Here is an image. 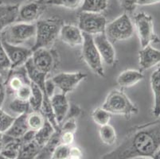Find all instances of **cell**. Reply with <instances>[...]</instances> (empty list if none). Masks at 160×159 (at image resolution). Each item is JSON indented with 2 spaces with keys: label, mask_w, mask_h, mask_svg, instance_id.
I'll return each mask as SVG.
<instances>
[{
  "label": "cell",
  "mask_w": 160,
  "mask_h": 159,
  "mask_svg": "<svg viewBox=\"0 0 160 159\" xmlns=\"http://www.w3.org/2000/svg\"><path fill=\"white\" fill-rule=\"evenodd\" d=\"M21 146V138H14L3 134L0 154L8 159H15L19 153Z\"/></svg>",
  "instance_id": "cell-17"
},
{
  "label": "cell",
  "mask_w": 160,
  "mask_h": 159,
  "mask_svg": "<svg viewBox=\"0 0 160 159\" xmlns=\"http://www.w3.org/2000/svg\"><path fill=\"white\" fill-rule=\"evenodd\" d=\"M41 147L33 140L27 143L22 142L21 148L15 159H35L39 154Z\"/></svg>",
  "instance_id": "cell-23"
},
{
  "label": "cell",
  "mask_w": 160,
  "mask_h": 159,
  "mask_svg": "<svg viewBox=\"0 0 160 159\" xmlns=\"http://www.w3.org/2000/svg\"><path fill=\"white\" fill-rule=\"evenodd\" d=\"M83 152L81 149L78 147H71L70 153H69L68 159H83Z\"/></svg>",
  "instance_id": "cell-39"
},
{
  "label": "cell",
  "mask_w": 160,
  "mask_h": 159,
  "mask_svg": "<svg viewBox=\"0 0 160 159\" xmlns=\"http://www.w3.org/2000/svg\"><path fill=\"white\" fill-rule=\"evenodd\" d=\"M82 57L92 72L100 77H104V68L103 60L97 50L92 35L84 33V42L82 46Z\"/></svg>",
  "instance_id": "cell-7"
},
{
  "label": "cell",
  "mask_w": 160,
  "mask_h": 159,
  "mask_svg": "<svg viewBox=\"0 0 160 159\" xmlns=\"http://www.w3.org/2000/svg\"><path fill=\"white\" fill-rule=\"evenodd\" d=\"M46 6L47 4L45 0H30L19 7L16 21L18 22L35 23L46 11Z\"/></svg>",
  "instance_id": "cell-11"
},
{
  "label": "cell",
  "mask_w": 160,
  "mask_h": 159,
  "mask_svg": "<svg viewBox=\"0 0 160 159\" xmlns=\"http://www.w3.org/2000/svg\"><path fill=\"white\" fill-rule=\"evenodd\" d=\"M11 69V64L7 52L3 47L2 42V37L0 35V74L1 72H7V74Z\"/></svg>",
  "instance_id": "cell-33"
},
{
  "label": "cell",
  "mask_w": 160,
  "mask_h": 159,
  "mask_svg": "<svg viewBox=\"0 0 160 159\" xmlns=\"http://www.w3.org/2000/svg\"><path fill=\"white\" fill-rule=\"evenodd\" d=\"M33 66L39 72L49 76L58 66V53L52 49H38L33 51L30 57Z\"/></svg>",
  "instance_id": "cell-9"
},
{
  "label": "cell",
  "mask_w": 160,
  "mask_h": 159,
  "mask_svg": "<svg viewBox=\"0 0 160 159\" xmlns=\"http://www.w3.org/2000/svg\"><path fill=\"white\" fill-rule=\"evenodd\" d=\"M32 96V87L31 83L30 84H25L22 86L18 91L14 93V96L23 101H28L30 100Z\"/></svg>",
  "instance_id": "cell-34"
},
{
  "label": "cell",
  "mask_w": 160,
  "mask_h": 159,
  "mask_svg": "<svg viewBox=\"0 0 160 159\" xmlns=\"http://www.w3.org/2000/svg\"><path fill=\"white\" fill-rule=\"evenodd\" d=\"M18 5H6L0 3V33L6 27L17 20Z\"/></svg>",
  "instance_id": "cell-19"
},
{
  "label": "cell",
  "mask_w": 160,
  "mask_h": 159,
  "mask_svg": "<svg viewBox=\"0 0 160 159\" xmlns=\"http://www.w3.org/2000/svg\"><path fill=\"white\" fill-rule=\"evenodd\" d=\"M47 5L62 7L69 10H76L81 7L83 0H47Z\"/></svg>",
  "instance_id": "cell-31"
},
{
  "label": "cell",
  "mask_w": 160,
  "mask_h": 159,
  "mask_svg": "<svg viewBox=\"0 0 160 159\" xmlns=\"http://www.w3.org/2000/svg\"><path fill=\"white\" fill-rule=\"evenodd\" d=\"M70 148L71 146L60 144L53 151L51 159H68L70 153Z\"/></svg>",
  "instance_id": "cell-35"
},
{
  "label": "cell",
  "mask_w": 160,
  "mask_h": 159,
  "mask_svg": "<svg viewBox=\"0 0 160 159\" xmlns=\"http://www.w3.org/2000/svg\"><path fill=\"white\" fill-rule=\"evenodd\" d=\"M160 148V119L131 128L113 151L100 159H132L152 157Z\"/></svg>",
  "instance_id": "cell-1"
},
{
  "label": "cell",
  "mask_w": 160,
  "mask_h": 159,
  "mask_svg": "<svg viewBox=\"0 0 160 159\" xmlns=\"http://www.w3.org/2000/svg\"><path fill=\"white\" fill-rule=\"evenodd\" d=\"M92 119L96 124L102 127L108 124L111 119V114L102 107H97L92 112Z\"/></svg>",
  "instance_id": "cell-30"
},
{
  "label": "cell",
  "mask_w": 160,
  "mask_h": 159,
  "mask_svg": "<svg viewBox=\"0 0 160 159\" xmlns=\"http://www.w3.org/2000/svg\"><path fill=\"white\" fill-rule=\"evenodd\" d=\"M99 136L101 142L106 146L112 147L115 145L117 139V135L115 128L112 125L108 124L100 127L99 129Z\"/></svg>",
  "instance_id": "cell-26"
},
{
  "label": "cell",
  "mask_w": 160,
  "mask_h": 159,
  "mask_svg": "<svg viewBox=\"0 0 160 159\" xmlns=\"http://www.w3.org/2000/svg\"><path fill=\"white\" fill-rule=\"evenodd\" d=\"M59 37L63 43L71 47L81 46L84 42V33L78 26L65 23L61 29Z\"/></svg>",
  "instance_id": "cell-15"
},
{
  "label": "cell",
  "mask_w": 160,
  "mask_h": 159,
  "mask_svg": "<svg viewBox=\"0 0 160 159\" xmlns=\"http://www.w3.org/2000/svg\"><path fill=\"white\" fill-rule=\"evenodd\" d=\"M152 159H160V148L155 152V154L152 157Z\"/></svg>",
  "instance_id": "cell-41"
},
{
  "label": "cell",
  "mask_w": 160,
  "mask_h": 159,
  "mask_svg": "<svg viewBox=\"0 0 160 159\" xmlns=\"http://www.w3.org/2000/svg\"><path fill=\"white\" fill-rule=\"evenodd\" d=\"M60 131V130H59ZM61 132V143L65 144V145L71 146L74 142V136L73 132H71V131H62Z\"/></svg>",
  "instance_id": "cell-36"
},
{
  "label": "cell",
  "mask_w": 160,
  "mask_h": 159,
  "mask_svg": "<svg viewBox=\"0 0 160 159\" xmlns=\"http://www.w3.org/2000/svg\"><path fill=\"white\" fill-rule=\"evenodd\" d=\"M135 27L127 13H123L110 23L107 24L105 34L111 42L126 41L132 37Z\"/></svg>",
  "instance_id": "cell-5"
},
{
  "label": "cell",
  "mask_w": 160,
  "mask_h": 159,
  "mask_svg": "<svg viewBox=\"0 0 160 159\" xmlns=\"http://www.w3.org/2000/svg\"><path fill=\"white\" fill-rule=\"evenodd\" d=\"M2 45L11 64V69L23 66L31 57L33 51L31 48L24 46H15L2 40Z\"/></svg>",
  "instance_id": "cell-12"
},
{
  "label": "cell",
  "mask_w": 160,
  "mask_h": 159,
  "mask_svg": "<svg viewBox=\"0 0 160 159\" xmlns=\"http://www.w3.org/2000/svg\"><path fill=\"white\" fill-rule=\"evenodd\" d=\"M35 23L16 22L6 27L0 35L2 40L15 46H23L35 38Z\"/></svg>",
  "instance_id": "cell-4"
},
{
  "label": "cell",
  "mask_w": 160,
  "mask_h": 159,
  "mask_svg": "<svg viewBox=\"0 0 160 159\" xmlns=\"http://www.w3.org/2000/svg\"><path fill=\"white\" fill-rule=\"evenodd\" d=\"M92 37L96 47L101 56L103 62L108 65H114L116 62V51L112 43L108 38L105 33L95 35Z\"/></svg>",
  "instance_id": "cell-13"
},
{
  "label": "cell",
  "mask_w": 160,
  "mask_h": 159,
  "mask_svg": "<svg viewBox=\"0 0 160 159\" xmlns=\"http://www.w3.org/2000/svg\"><path fill=\"white\" fill-rule=\"evenodd\" d=\"M15 117L0 107V132L4 134L14 122Z\"/></svg>",
  "instance_id": "cell-32"
},
{
  "label": "cell",
  "mask_w": 160,
  "mask_h": 159,
  "mask_svg": "<svg viewBox=\"0 0 160 159\" xmlns=\"http://www.w3.org/2000/svg\"><path fill=\"white\" fill-rule=\"evenodd\" d=\"M7 87H6V81L2 76L0 74V107H2L4 102L7 97Z\"/></svg>",
  "instance_id": "cell-38"
},
{
  "label": "cell",
  "mask_w": 160,
  "mask_h": 159,
  "mask_svg": "<svg viewBox=\"0 0 160 159\" xmlns=\"http://www.w3.org/2000/svg\"><path fill=\"white\" fill-rule=\"evenodd\" d=\"M108 0H83L81 11L101 14L107 9Z\"/></svg>",
  "instance_id": "cell-24"
},
{
  "label": "cell",
  "mask_w": 160,
  "mask_h": 159,
  "mask_svg": "<svg viewBox=\"0 0 160 159\" xmlns=\"http://www.w3.org/2000/svg\"><path fill=\"white\" fill-rule=\"evenodd\" d=\"M55 131V128L53 127V125L46 120L44 126L35 132V136H34V141L37 142L38 145L42 148L44 147L48 142L52 135H53Z\"/></svg>",
  "instance_id": "cell-25"
},
{
  "label": "cell",
  "mask_w": 160,
  "mask_h": 159,
  "mask_svg": "<svg viewBox=\"0 0 160 159\" xmlns=\"http://www.w3.org/2000/svg\"><path fill=\"white\" fill-rule=\"evenodd\" d=\"M134 27L139 37L141 47L151 46L160 42V38L154 30L153 18L144 12L138 13L134 17Z\"/></svg>",
  "instance_id": "cell-6"
},
{
  "label": "cell",
  "mask_w": 160,
  "mask_h": 159,
  "mask_svg": "<svg viewBox=\"0 0 160 159\" xmlns=\"http://www.w3.org/2000/svg\"><path fill=\"white\" fill-rule=\"evenodd\" d=\"M32 96L29 103L32 112H41L43 103V93L36 84L31 83Z\"/></svg>",
  "instance_id": "cell-29"
},
{
  "label": "cell",
  "mask_w": 160,
  "mask_h": 159,
  "mask_svg": "<svg viewBox=\"0 0 160 159\" xmlns=\"http://www.w3.org/2000/svg\"><path fill=\"white\" fill-rule=\"evenodd\" d=\"M87 78V74L82 72H60L53 76L51 78L56 88L60 92L68 95L72 92L80 83Z\"/></svg>",
  "instance_id": "cell-10"
},
{
  "label": "cell",
  "mask_w": 160,
  "mask_h": 159,
  "mask_svg": "<svg viewBox=\"0 0 160 159\" xmlns=\"http://www.w3.org/2000/svg\"><path fill=\"white\" fill-rule=\"evenodd\" d=\"M0 159H8V158H7V157H5L4 156H2V154H0Z\"/></svg>",
  "instance_id": "cell-44"
},
{
  "label": "cell",
  "mask_w": 160,
  "mask_h": 159,
  "mask_svg": "<svg viewBox=\"0 0 160 159\" xmlns=\"http://www.w3.org/2000/svg\"><path fill=\"white\" fill-rule=\"evenodd\" d=\"M107 20L101 14L81 11L78 14V27L82 33L95 36L105 33Z\"/></svg>",
  "instance_id": "cell-8"
},
{
  "label": "cell",
  "mask_w": 160,
  "mask_h": 159,
  "mask_svg": "<svg viewBox=\"0 0 160 159\" xmlns=\"http://www.w3.org/2000/svg\"><path fill=\"white\" fill-rule=\"evenodd\" d=\"M64 22L57 17L39 19L35 22L36 33L32 51L38 49H51L59 37Z\"/></svg>",
  "instance_id": "cell-2"
},
{
  "label": "cell",
  "mask_w": 160,
  "mask_h": 159,
  "mask_svg": "<svg viewBox=\"0 0 160 159\" xmlns=\"http://www.w3.org/2000/svg\"><path fill=\"white\" fill-rule=\"evenodd\" d=\"M61 143V132L59 130H55L47 143L41 148L40 152L35 159H51L52 154L58 146Z\"/></svg>",
  "instance_id": "cell-22"
},
{
  "label": "cell",
  "mask_w": 160,
  "mask_h": 159,
  "mask_svg": "<svg viewBox=\"0 0 160 159\" xmlns=\"http://www.w3.org/2000/svg\"><path fill=\"white\" fill-rule=\"evenodd\" d=\"M150 84L154 96L153 115L155 117L158 118L160 116V66L151 74Z\"/></svg>",
  "instance_id": "cell-21"
},
{
  "label": "cell",
  "mask_w": 160,
  "mask_h": 159,
  "mask_svg": "<svg viewBox=\"0 0 160 159\" xmlns=\"http://www.w3.org/2000/svg\"><path fill=\"white\" fill-rule=\"evenodd\" d=\"M2 135L3 134L0 132V147H1V144H2Z\"/></svg>",
  "instance_id": "cell-43"
},
{
  "label": "cell",
  "mask_w": 160,
  "mask_h": 159,
  "mask_svg": "<svg viewBox=\"0 0 160 159\" xmlns=\"http://www.w3.org/2000/svg\"><path fill=\"white\" fill-rule=\"evenodd\" d=\"M27 115L22 114L15 117L11 126L4 134L14 138H21L30 130L27 124Z\"/></svg>",
  "instance_id": "cell-20"
},
{
  "label": "cell",
  "mask_w": 160,
  "mask_h": 159,
  "mask_svg": "<svg viewBox=\"0 0 160 159\" xmlns=\"http://www.w3.org/2000/svg\"><path fill=\"white\" fill-rule=\"evenodd\" d=\"M46 119L41 112H31L27 115V124L29 129L38 131L44 126Z\"/></svg>",
  "instance_id": "cell-27"
},
{
  "label": "cell",
  "mask_w": 160,
  "mask_h": 159,
  "mask_svg": "<svg viewBox=\"0 0 160 159\" xmlns=\"http://www.w3.org/2000/svg\"><path fill=\"white\" fill-rule=\"evenodd\" d=\"M120 6L126 12L132 13L137 6L138 0H119Z\"/></svg>",
  "instance_id": "cell-37"
},
{
  "label": "cell",
  "mask_w": 160,
  "mask_h": 159,
  "mask_svg": "<svg viewBox=\"0 0 160 159\" xmlns=\"http://www.w3.org/2000/svg\"><path fill=\"white\" fill-rule=\"evenodd\" d=\"M158 2H160V0H138L137 5L148 6L158 3Z\"/></svg>",
  "instance_id": "cell-40"
},
{
  "label": "cell",
  "mask_w": 160,
  "mask_h": 159,
  "mask_svg": "<svg viewBox=\"0 0 160 159\" xmlns=\"http://www.w3.org/2000/svg\"><path fill=\"white\" fill-rule=\"evenodd\" d=\"M50 103L57 122L60 126L66 118L70 107L67 95L62 92L54 93L50 97Z\"/></svg>",
  "instance_id": "cell-14"
},
{
  "label": "cell",
  "mask_w": 160,
  "mask_h": 159,
  "mask_svg": "<svg viewBox=\"0 0 160 159\" xmlns=\"http://www.w3.org/2000/svg\"><path fill=\"white\" fill-rule=\"evenodd\" d=\"M101 107L111 115L123 116L127 119H130L139 112L136 104L132 103L128 96L119 89L109 92Z\"/></svg>",
  "instance_id": "cell-3"
},
{
  "label": "cell",
  "mask_w": 160,
  "mask_h": 159,
  "mask_svg": "<svg viewBox=\"0 0 160 159\" xmlns=\"http://www.w3.org/2000/svg\"><path fill=\"white\" fill-rule=\"evenodd\" d=\"M143 73L140 70L127 69L120 72L116 78V83L120 87L128 88L133 87L143 79Z\"/></svg>",
  "instance_id": "cell-18"
},
{
  "label": "cell",
  "mask_w": 160,
  "mask_h": 159,
  "mask_svg": "<svg viewBox=\"0 0 160 159\" xmlns=\"http://www.w3.org/2000/svg\"><path fill=\"white\" fill-rule=\"evenodd\" d=\"M8 109L11 112L17 114L18 116L22 114H29L32 112L30 103L28 101H23L14 96L8 103Z\"/></svg>",
  "instance_id": "cell-28"
},
{
  "label": "cell",
  "mask_w": 160,
  "mask_h": 159,
  "mask_svg": "<svg viewBox=\"0 0 160 159\" xmlns=\"http://www.w3.org/2000/svg\"><path fill=\"white\" fill-rule=\"evenodd\" d=\"M160 63V50L148 46L139 52V65L140 71H145Z\"/></svg>",
  "instance_id": "cell-16"
},
{
  "label": "cell",
  "mask_w": 160,
  "mask_h": 159,
  "mask_svg": "<svg viewBox=\"0 0 160 159\" xmlns=\"http://www.w3.org/2000/svg\"><path fill=\"white\" fill-rule=\"evenodd\" d=\"M132 159H152V157H136V158Z\"/></svg>",
  "instance_id": "cell-42"
}]
</instances>
